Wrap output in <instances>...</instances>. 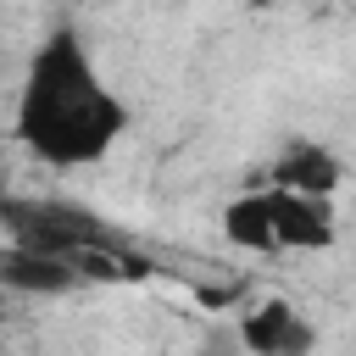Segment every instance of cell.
I'll return each mask as SVG.
<instances>
[{
	"instance_id": "1",
	"label": "cell",
	"mask_w": 356,
	"mask_h": 356,
	"mask_svg": "<svg viewBox=\"0 0 356 356\" xmlns=\"http://www.w3.org/2000/svg\"><path fill=\"white\" fill-rule=\"evenodd\" d=\"M128 128L122 95L100 78L83 39L72 28H56L22 78L17 95V139L44 167H89L100 161Z\"/></svg>"
},
{
	"instance_id": "2",
	"label": "cell",
	"mask_w": 356,
	"mask_h": 356,
	"mask_svg": "<svg viewBox=\"0 0 356 356\" xmlns=\"http://www.w3.org/2000/svg\"><path fill=\"white\" fill-rule=\"evenodd\" d=\"M267 200H273L278 250H328V245H334L339 217H334L328 195H306V189H278V184H267Z\"/></svg>"
},
{
	"instance_id": "3",
	"label": "cell",
	"mask_w": 356,
	"mask_h": 356,
	"mask_svg": "<svg viewBox=\"0 0 356 356\" xmlns=\"http://www.w3.org/2000/svg\"><path fill=\"white\" fill-rule=\"evenodd\" d=\"M78 278H83V273H78V261H72V256H61V250L17 245V250H6V256H0V284L28 289V295H61V289H72Z\"/></svg>"
},
{
	"instance_id": "4",
	"label": "cell",
	"mask_w": 356,
	"mask_h": 356,
	"mask_svg": "<svg viewBox=\"0 0 356 356\" xmlns=\"http://www.w3.org/2000/svg\"><path fill=\"white\" fill-rule=\"evenodd\" d=\"M239 339L250 345V350H261V356H284V350H306L317 334L300 323V312L289 306V300H261L256 312H245V323H239Z\"/></svg>"
},
{
	"instance_id": "5",
	"label": "cell",
	"mask_w": 356,
	"mask_h": 356,
	"mask_svg": "<svg viewBox=\"0 0 356 356\" xmlns=\"http://www.w3.org/2000/svg\"><path fill=\"white\" fill-rule=\"evenodd\" d=\"M267 184H278V189H306V195H334V189H339V161H334L328 145L300 139V145H289V150L273 161Z\"/></svg>"
},
{
	"instance_id": "6",
	"label": "cell",
	"mask_w": 356,
	"mask_h": 356,
	"mask_svg": "<svg viewBox=\"0 0 356 356\" xmlns=\"http://www.w3.org/2000/svg\"><path fill=\"white\" fill-rule=\"evenodd\" d=\"M222 234H228V245L256 250V256L278 250V234H273V200H267V189L234 195V200L222 206Z\"/></svg>"
}]
</instances>
